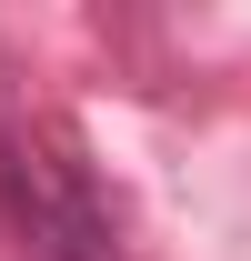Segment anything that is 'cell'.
<instances>
[{"label": "cell", "mask_w": 251, "mask_h": 261, "mask_svg": "<svg viewBox=\"0 0 251 261\" xmlns=\"http://www.w3.org/2000/svg\"><path fill=\"white\" fill-rule=\"evenodd\" d=\"M0 231L31 261H121V231H111L101 191L81 181V161H61L20 121H0Z\"/></svg>", "instance_id": "cell-1"}]
</instances>
